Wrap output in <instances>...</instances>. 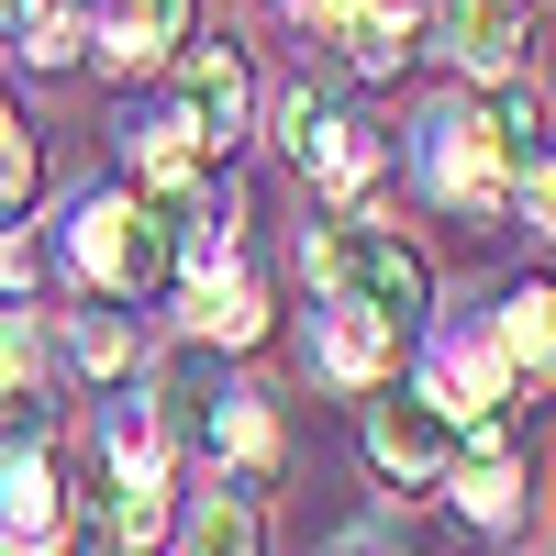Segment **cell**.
<instances>
[{"label": "cell", "instance_id": "cell-1", "mask_svg": "<svg viewBox=\"0 0 556 556\" xmlns=\"http://www.w3.org/2000/svg\"><path fill=\"white\" fill-rule=\"evenodd\" d=\"M301 278H312V301H367L379 323H401V334L434 323V267H424V245H412L390 212L312 223L301 235Z\"/></svg>", "mask_w": 556, "mask_h": 556}, {"label": "cell", "instance_id": "cell-2", "mask_svg": "<svg viewBox=\"0 0 556 556\" xmlns=\"http://www.w3.org/2000/svg\"><path fill=\"white\" fill-rule=\"evenodd\" d=\"M167 267H178L167 256V223L134 201V190H89L67 212V278H78L89 301H146Z\"/></svg>", "mask_w": 556, "mask_h": 556}, {"label": "cell", "instance_id": "cell-3", "mask_svg": "<svg viewBox=\"0 0 556 556\" xmlns=\"http://www.w3.org/2000/svg\"><path fill=\"white\" fill-rule=\"evenodd\" d=\"M412 190L445 201V212H501L513 201V167H501L479 101H434L424 123H412Z\"/></svg>", "mask_w": 556, "mask_h": 556}, {"label": "cell", "instance_id": "cell-4", "mask_svg": "<svg viewBox=\"0 0 556 556\" xmlns=\"http://www.w3.org/2000/svg\"><path fill=\"white\" fill-rule=\"evenodd\" d=\"M267 123H278V156H290L323 201H367V190H379V134H367L345 101H323V89H278Z\"/></svg>", "mask_w": 556, "mask_h": 556}, {"label": "cell", "instance_id": "cell-5", "mask_svg": "<svg viewBox=\"0 0 556 556\" xmlns=\"http://www.w3.org/2000/svg\"><path fill=\"white\" fill-rule=\"evenodd\" d=\"M412 390H424L434 412H445V424L456 434H501V412H513L523 401V379H513V356H501L490 345V323H434V345H424V379H412Z\"/></svg>", "mask_w": 556, "mask_h": 556}, {"label": "cell", "instance_id": "cell-6", "mask_svg": "<svg viewBox=\"0 0 556 556\" xmlns=\"http://www.w3.org/2000/svg\"><path fill=\"white\" fill-rule=\"evenodd\" d=\"M112 146H123V190L146 201L156 223H167V212H178V201H190L201 178L223 167V156L201 146V134H190V112H178V101H123V123H112Z\"/></svg>", "mask_w": 556, "mask_h": 556}, {"label": "cell", "instance_id": "cell-7", "mask_svg": "<svg viewBox=\"0 0 556 556\" xmlns=\"http://www.w3.org/2000/svg\"><path fill=\"white\" fill-rule=\"evenodd\" d=\"M67 545V479H56V434L12 424L0 434V556H56Z\"/></svg>", "mask_w": 556, "mask_h": 556}, {"label": "cell", "instance_id": "cell-8", "mask_svg": "<svg viewBox=\"0 0 556 556\" xmlns=\"http://www.w3.org/2000/svg\"><path fill=\"white\" fill-rule=\"evenodd\" d=\"M167 67H178L167 101L190 112V134H201L212 156H235L245 134H256V67H245V45H235V34H223V45H201V34H190Z\"/></svg>", "mask_w": 556, "mask_h": 556}, {"label": "cell", "instance_id": "cell-9", "mask_svg": "<svg viewBox=\"0 0 556 556\" xmlns=\"http://www.w3.org/2000/svg\"><path fill=\"white\" fill-rule=\"evenodd\" d=\"M456 445H468V434H456L445 424V412L424 401V390H367V468H379V479H401V490H434L445 468H456Z\"/></svg>", "mask_w": 556, "mask_h": 556}, {"label": "cell", "instance_id": "cell-10", "mask_svg": "<svg viewBox=\"0 0 556 556\" xmlns=\"http://www.w3.org/2000/svg\"><path fill=\"white\" fill-rule=\"evenodd\" d=\"M290 12L334 45L356 78H401V56H412V0H290Z\"/></svg>", "mask_w": 556, "mask_h": 556}, {"label": "cell", "instance_id": "cell-11", "mask_svg": "<svg viewBox=\"0 0 556 556\" xmlns=\"http://www.w3.org/2000/svg\"><path fill=\"white\" fill-rule=\"evenodd\" d=\"M178 334H190L201 356H245V345H267V290L245 278V256H223V267L190 278V312H178Z\"/></svg>", "mask_w": 556, "mask_h": 556}, {"label": "cell", "instance_id": "cell-12", "mask_svg": "<svg viewBox=\"0 0 556 556\" xmlns=\"http://www.w3.org/2000/svg\"><path fill=\"white\" fill-rule=\"evenodd\" d=\"M312 367L334 390H379L390 367H401V323H379L367 301H323L312 312Z\"/></svg>", "mask_w": 556, "mask_h": 556}, {"label": "cell", "instance_id": "cell-13", "mask_svg": "<svg viewBox=\"0 0 556 556\" xmlns=\"http://www.w3.org/2000/svg\"><path fill=\"white\" fill-rule=\"evenodd\" d=\"M190 23H201V0H101V12H89V45L134 78V67H167L178 45H190Z\"/></svg>", "mask_w": 556, "mask_h": 556}, {"label": "cell", "instance_id": "cell-14", "mask_svg": "<svg viewBox=\"0 0 556 556\" xmlns=\"http://www.w3.org/2000/svg\"><path fill=\"white\" fill-rule=\"evenodd\" d=\"M445 490H456V513H468L479 534H523V456L501 445V434H479V445H456V468H445Z\"/></svg>", "mask_w": 556, "mask_h": 556}, {"label": "cell", "instance_id": "cell-15", "mask_svg": "<svg viewBox=\"0 0 556 556\" xmlns=\"http://www.w3.org/2000/svg\"><path fill=\"white\" fill-rule=\"evenodd\" d=\"M490 345L513 356V379H523V390H556V278H513V290H501Z\"/></svg>", "mask_w": 556, "mask_h": 556}, {"label": "cell", "instance_id": "cell-16", "mask_svg": "<svg viewBox=\"0 0 556 556\" xmlns=\"http://www.w3.org/2000/svg\"><path fill=\"white\" fill-rule=\"evenodd\" d=\"M523 12H534V0H445V56L468 67L479 89L513 78L523 67Z\"/></svg>", "mask_w": 556, "mask_h": 556}, {"label": "cell", "instance_id": "cell-17", "mask_svg": "<svg viewBox=\"0 0 556 556\" xmlns=\"http://www.w3.org/2000/svg\"><path fill=\"white\" fill-rule=\"evenodd\" d=\"M101 456H112V490H167V456H178V434H167L156 390H123V401H112Z\"/></svg>", "mask_w": 556, "mask_h": 556}, {"label": "cell", "instance_id": "cell-18", "mask_svg": "<svg viewBox=\"0 0 556 556\" xmlns=\"http://www.w3.org/2000/svg\"><path fill=\"white\" fill-rule=\"evenodd\" d=\"M178 556H267V523H256V490H201L190 513H178Z\"/></svg>", "mask_w": 556, "mask_h": 556}, {"label": "cell", "instance_id": "cell-19", "mask_svg": "<svg viewBox=\"0 0 556 556\" xmlns=\"http://www.w3.org/2000/svg\"><path fill=\"white\" fill-rule=\"evenodd\" d=\"M0 23H12V56H34V67L89 56V0H0Z\"/></svg>", "mask_w": 556, "mask_h": 556}, {"label": "cell", "instance_id": "cell-20", "mask_svg": "<svg viewBox=\"0 0 556 556\" xmlns=\"http://www.w3.org/2000/svg\"><path fill=\"white\" fill-rule=\"evenodd\" d=\"M134 356H146V334H134V301H89V312L67 323V367H78V379H123Z\"/></svg>", "mask_w": 556, "mask_h": 556}, {"label": "cell", "instance_id": "cell-21", "mask_svg": "<svg viewBox=\"0 0 556 556\" xmlns=\"http://www.w3.org/2000/svg\"><path fill=\"white\" fill-rule=\"evenodd\" d=\"M34 379H45V323L23 301H0V412L34 401Z\"/></svg>", "mask_w": 556, "mask_h": 556}, {"label": "cell", "instance_id": "cell-22", "mask_svg": "<svg viewBox=\"0 0 556 556\" xmlns=\"http://www.w3.org/2000/svg\"><path fill=\"white\" fill-rule=\"evenodd\" d=\"M34 190H45V146H34V123H23L12 101H0V223H12Z\"/></svg>", "mask_w": 556, "mask_h": 556}, {"label": "cell", "instance_id": "cell-23", "mask_svg": "<svg viewBox=\"0 0 556 556\" xmlns=\"http://www.w3.org/2000/svg\"><path fill=\"white\" fill-rule=\"evenodd\" d=\"M513 201H523V223H534V235L556 245V146H545V156H534V167L513 178Z\"/></svg>", "mask_w": 556, "mask_h": 556}, {"label": "cell", "instance_id": "cell-24", "mask_svg": "<svg viewBox=\"0 0 556 556\" xmlns=\"http://www.w3.org/2000/svg\"><path fill=\"white\" fill-rule=\"evenodd\" d=\"M23 278H34V245L12 235V223H0V301H23Z\"/></svg>", "mask_w": 556, "mask_h": 556}, {"label": "cell", "instance_id": "cell-25", "mask_svg": "<svg viewBox=\"0 0 556 556\" xmlns=\"http://www.w3.org/2000/svg\"><path fill=\"white\" fill-rule=\"evenodd\" d=\"M334 556H401V534L390 523H356V534H334Z\"/></svg>", "mask_w": 556, "mask_h": 556}]
</instances>
